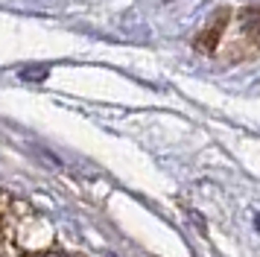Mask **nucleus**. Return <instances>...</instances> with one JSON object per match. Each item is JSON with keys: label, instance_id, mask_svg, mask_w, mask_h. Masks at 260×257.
Listing matches in <instances>:
<instances>
[{"label": "nucleus", "instance_id": "obj_1", "mask_svg": "<svg viewBox=\"0 0 260 257\" xmlns=\"http://www.w3.org/2000/svg\"><path fill=\"white\" fill-rule=\"evenodd\" d=\"M199 44L211 53H222L231 47V58L254 56L260 50V6L234 12L231 18H216L213 26L199 38Z\"/></svg>", "mask_w": 260, "mask_h": 257}, {"label": "nucleus", "instance_id": "obj_2", "mask_svg": "<svg viewBox=\"0 0 260 257\" xmlns=\"http://www.w3.org/2000/svg\"><path fill=\"white\" fill-rule=\"evenodd\" d=\"M254 225H257V231H260V216H257V219H254Z\"/></svg>", "mask_w": 260, "mask_h": 257}, {"label": "nucleus", "instance_id": "obj_3", "mask_svg": "<svg viewBox=\"0 0 260 257\" xmlns=\"http://www.w3.org/2000/svg\"><path fill=\"white\" fill-rule=\"evenodd\" d=\"M47 257H61V254H47Z\"/></svg>", "mask_w": 260, "mask_h": 257}]
</instances>
